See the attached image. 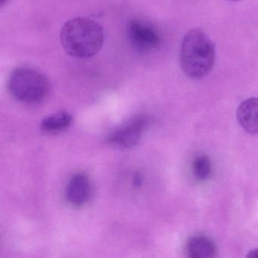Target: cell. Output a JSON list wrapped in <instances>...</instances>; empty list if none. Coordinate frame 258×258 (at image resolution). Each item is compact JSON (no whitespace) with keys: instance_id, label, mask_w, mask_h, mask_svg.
<instances>
[{"instance_id":"1","label":"cell","mask_w":258,"mask_h":258,"mask_svg":"<svg viewBox=\"0 0 258 258\" xmlns=\"http://www.w3.org/2000/svg\"><path fill=\"white\" fill-rule=\"evenodd\" d=\"M105 42L102 27L90 18L79 17L67 21L60 33V42L65 52L77 58L98 54Z\"/></svg>"},{"instance_id":"2","label":"cell","mask_w":258,"mask_h":258,"mask_svg":"<svg viewBox=\"0 0 258 258\" xmlns=\"http://www.w3.org/2000/svg\"><path fill=\"white\" fill-rule=\"evenodd\" d=\"M216 58L215 44L201 29L189 30L182 42L180 64L183 74L192 80L206 77L213 69Z\"/></svg>"},{"instance_id":"3","label":"cell","mask_w":258,"mask_h":258,"mask_svg":"<svg viewBox=\"0 0 258 258\" xmlns=\"http://www.w3.org/2000/svg\"><path fill=\"white\" fill-rule=\"evenodd\" d=\"M12 96L23 104L33 105L48 97L50 84L44 74L30 68H19L11 74L8 82Z\"/></svg>"},{"instance_id":"4","label":"cell","mask_w":258,"mask_h":258,"mask_svg":"<svg viewBox=\"0 0 258 258\" xmlns=\"http://www.w3.org/2000/svg\"><path fill=\"white\" fill-rule=\"evenodd\" d=\"M148 124L147 116L138 115L109 134L107 141L112 145L121 148L134 147L140 141Z\"/></svg>"},{"instance_id":"5","label":"cell","mask_w":258,"mask_h":258,"mask_svg":"<svg viewBox=\"0 0 258 258\" xmlns=\"http://www.w3.org/2000/svg\"><path fill=\"white\" fill-rule=\"evenodd\" d=\"M127 33L132 46L143 52L156 49L161 42L160 33L156 27L142 20L130 21L127 24Z\"/></svg>"},{"instance_id":"6","label":"cell","mask_w":258,"mask_h":258,"mask_svg":"<svg viewBox=\"0 0 258 258\" xmlns=\"http://www.w3.org/2000/svg\"><path fill=\"white\" fill-rule=\"evenodd\" d=\"M92 195L90 179L84 173L73 174L65 189V198L71 206L80 207L89 203Z\"/></svg>"},{"instance_id":"7","label":"cell","mask_w":258,"mask_h":258,"mask_svg":"<svg viewBox=\"0 0 258 258\" xmlns=\"http://www.w3.org/2000/svg\"><path fill=\"white\" fill-rule=\"evenodd\" d=\"M186 255L187 258H217L218 248L209 236L197 234L188 239Z\"/></svg>"},{"instance_id":"8","label":"cell","mask_w":258,"mask_h":258,"mask_svg":"<svg viewBox=\"0 0 258 258\" xmlns=\"http://www.w3.org/2000/svg\"><path fill=\"white\" fill-rule=\"evenodd\" d=\"M236 117L244 130L251 135H258V98H248L241 103Z\"/></svg>"},{"instance_id":"9","label":"cell","mask_w":258,"mask_h":258,"mask_svg":"<svg viewBox=\"0 0 258 258\" xmlns=\"http://www.w3.org/2000/svg\"><path fill=\"white\" fill-rule=\"evenodd\" d=\"M72 123V116L66 112H61L45 118L41 122L40 129L47 134L65 132Z\"/></svg>"},{"instance_id":"10","label":"cell","mask_w":258,"mask_h":258,"mask_svg":"<svg viewBox=\"0 0 258 258\" xmlns=\"http://www.w3.org/2000/svg\"><path fill=\"white\" fill-rule=\"evenodd\" d=\"M194 176L199 181H206L212 174V164L210 158L206 155H200L195 158L192 165Z\"/></svg>"},{"instance_id":"11","label":"cell","mask_w":258,"mask_h":258,"mask_svg":"<svg viewBox=\"0 0 258 258\" xmlns=\"http://www.w3.org/2000/svg\"><path fill=\"white\" fill-rule=\"evenodd\" d=\"M246 258H258V248L250 251Z\"/></svg>"},{"instance_id":"12","label":"cell","mask_w":258,"mask_h":258,"mask_svg":"<svg viewBox=\"0 0 258 258\" xmlns=\"http://www.w3.org/2000/svg\"><path fill=\"white\" fill-rule=\"evenodd\" d=\"M8 0H1V5L2 6H3V5L5 4V3H6V2H7Z\"/></svg>"},{"instance_id":"13","label":"cell","mask_w":258,"mask_h":258,"mask_svg":"<svg viewBox=\"0 0 258 258\" xmlns=\"http://www.w3.org/2000/svg\"><path fill=\"white\" fill-rule=\"evenodd\" d=\"M230 1H240V0H230Z\"/></svg>"}]
</instances>
